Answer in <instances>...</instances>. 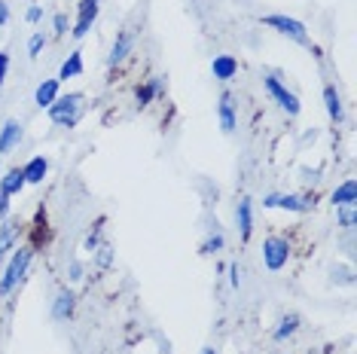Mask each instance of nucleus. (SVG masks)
Wrapping results in <instances>:
<instances>
[{"mask_svg": "<svg viewBox=\"0 0 357 354\" xmlns=\"http://www.w3.org/2000/svg\"><path fill=\"white\" fill-rule=\"evenodd\" d=\"M50 119H52V125H59V128H74L79 119H83L86 114V95L83 92H68V95H59L55 98V104L50 110Z\"/></svg>", "mask_w": 357, "mask_h": 354, "instance_id": "nucleus-2", "label": "nucleus"}, {"mask_svg": "<svg viewBox=\"0 0 357 354\" xmlns=\"http://www.w3.org/2000/svg\"><path fill=\"white\" fill-rule=\"evenodd\" d=\"M0 174H3V168H0Z\"/></svg>", "mask_w": 357, "mask_h": 354, "instance_id": "nucleus-37", "label": "nucleus"}, {"mask_svg": "<svg viewBox=\"0 0 357 354\" xmlns=\"http://www.w3.org/2000/svg\"><path fill=\"white\" fill-rule=\"evenodd\" d=\"M74 309H77V293L74 291H59L55 293V300H52V318L55 321H68L70 315H74Z\"/></svg>", "mask_w": 357, "mask_h": 354, "instance_id": "nucleus-17", "label": "nucleus"}, {"mask_svg": "<svg viewBox=\"0 0 357 354\" xmlns=\"http://www.w3.org/2000/svg\"><path fill=\"white\" fill-rule=\"evenodd\" d=\"M98 13H101L98 0H79V6H77V22L70 25V37H74V40H83L89 31H92L95 19H98Z\"/></svg>", "mask_w": 357, "mask_h": 354, "instance_id": "nucleus-7", "label": "nucleus"}, {"mask_svg": "<svg viewBox=\"0 0 357 354\" xmlns=\"http://www.w3.org/2000/svg\"><path fill=\"white\" fill-rule=\"evenodd\" d=\"M3 217H10V199L0 196V220H3Z\"/></svg>", "mask_w": 357, "mask_h": 354, "instance_id": "nucleus-35", "label": "nucleus"}, {"mask_svg": "<svg viewBox=\"0 0 357 354\" xmlns=\"http://www.w3.org/2000/svg\"><path fill=\"white\" fill-rule=\"evenodd\" d=\"M98 3H101V0H98Z\"/></svg>", "mask_w": 357, "mask_h": 354, "instance_id": "nucleus-38", "label": "nucleus"}, {"mask_svg": "<svg viewBox=\"0 0 357 354\" xmlns=\"http://www.w3.org/2000/svg\"><path fill=\"white\" fill-rule=\"evenodd\" d=\"M223 247H226V238H223V232L217 229V220H214V229H211L208 238L202 241V254H205V256H217Z\"/></svg>", "mask_w": 357, "mask_h": 354, "instance_id": "nucleus-23", "label": "nucleus"}, {"mask_svg": "<svg viewBox=\"0 0 357 354\" xmlns=\"http://www.w3.org/2000/svg\"><path fill=\"white\" fill-rule=\"evenodd\" d=\"M211 74L214 79H220V83H232L235 77H238V59L235 55H214V61H211Z\"/></svg>", "mask_w": 357, "mask_h": 354, "instance_id": "nucleus-13", "label": "nucleus"}, {"mask_svg": "<svg viewBox=\"0 0 357 354\" xmlns=\"http://www.w3.org/2000/svg\"><path fill=\"white\" fill-rule=\"evenodd\" d=\"M25 187H28V183H25V174H22V168H19V165L0 174V196L15 199V196H19V192L25 190Z\"/></svg>", "mask_w": 357, "mask_h": 354, "instance_id": "nucleus-15", "label": "nucleus"}, {"mask_svg": "<svg viewBox=\"0 0 357 354\" xmlns=\"http://www.w3.org/2000/svg\"><path fill=\"white\" fill-rule=\"evenodd\" d=\"M229 284L235 287V291L241 287V266L238 263H229Z\"/></svg>", "mask_w": 357, "mask_h": 354, "instance_id": "nucleus-32", "label": "nucleus"}, {"mask_svg": "<svg viewBox=\"0 0 357 354\" xmlns=\"http://www.w3.org/2000/svg\"><path fill=\"white\" fill-rule=\"evenodd\" d=\"M43 49H46V34L37 31V34H31V40H28V59H40Z\"/></svg>", "mask_w": 357, "mask_h": 354, "instance_id": "nucleus-26", "label": "nucleus"}, {"mask_svg": "<svg viewBox=\"0 0 357 354\" xmlns=\"http://www.w3.org/2000/svg\"><path fill=\"white\" fill-rule=\"evenodd\" d=\"M235 223H238L241 241H250V236H254V199H250V196L238 199V208H235Z\"/></svg>", "mask_w": 357, "mask_h": 354, "instance_id": "nucleus-11", "label": "nucleus"}, {"mask_svg": "<svg viewBox=\"0 0 357 354\" xmlns=\"http://www.w3.org/2000/svg\"><path fill=\"white\" fill-rule=\"evenodd\" d=\"M25 19H28V25H37L40 19H43V6H28V13H25Z\"/></svg>", "mask_w": 357, "mask_h": 354, "instance_id": "nucleus-33", "label": "nucleus"}, {"mask_svg": "<svg viewBox=\"0 0 357 354\" xmlns=\"http://www.w3.org/2000/svg\"><path fill=\"white\" fill-rule=\"evenodd\" d=\"M263 25L275 28L281 37H290V40H294V43H299V46H312V37H308V28H305L299 19H294V15H281V13L263 15Z\"/></svg>", "mask_w": 357, "mask_h": 354, "instance_id": "nucleus-4", "label": "nucleus"}, {"mask_svg": "<svg viewBox=\"0 0 357 354\" xmlns=\"http://www.w3.org/2000/svg\"><path fill=\"white\" fill-rule=\"evenodd\" d=\"M101 236H104V220H98L92 229H89V236H86V241H83V251H86V254H95V247L101 245Z\"/></svg>", "mask_w": 357, "mask_h": 354, "instance_id": "nucleus-24", "label": "nucleus"}, {"mask_svg": "<svg viewBox=\"0 0 357 354\" xmlns=\"http://www.w3.org/2000/svg\"><path fill=\"white\" fill-rule=\"evenodd\" d=\"M217 119H220V132L223 134H232L235 128H238V114H235L232 92H223L220 95V104H217Z\"/></svg>", "mask_w": 357, "mask_h": 354, "instance_id": "nucleus-12", "label": "nucleus"}, {"mask_svg": "<svg viewBox=\"0 0 357 354\" xmlns=\"http://www.w3.org/2000/svg\"><path fill=\"white\" fill-rule=\"evenodd\" d=\"M6 74H10V52L0 49V86L6 83Z\"/></svg>", "mask_w": 357, "mask_h": 354, "instance_id": "nucleus-31", "label": "nucleus"}, {"mask_svg": "<svg viewBox=\"0 0 357 354\" xmlns=\"http://www.w3.org/2000/svg\"><path fill=\"white\" fill-rule=\"evenodd\" d=\"M324 104H327V114L333 123H342L345 119V104H342V95L336 92V86H324Z\"/></svg>", "mask_w": 357, "mask_h": 354, "instance_id": "nucleus-19", "label": "nucleus"}, {"mask_svg": "<svg viewBox=\"0 0 357 354\" xmlns=\"http://www.w3.org/2000/svg\"><path fill=\"white\" fill-rule=\"evenodd\" d=\"M92 256H95V263H98V269H110L113 266V247L107 245V241H101Z\"/></svg>", "mask_w": 357, "mask_h": 354, "instance_id": "nucleus-25", "label": "nucleus"}, {"mask_svg": "<svg viewBox=\"0 0 357 354\" xmlns=\"http://www.w3.org/2000/svg\"><path fill=\"white\" fill-rule=\"evenodd\" d=\"M22 141H25V125L19 119H6L0 125V156H10L13 150H19Z\"/></svg>", "mask_w": 357, "mask_h": 354, "instance_id": "nucleus-10", "label": "nucleus"}, {"mask_svg": "<svg viewBox=\"0 0 357 354\" xmlns=\"http://www.w3.org/2000/svg\"><path fill=\"white\" fill-rule=\"evenodd\" d=\"M10 25V3L6 0H0V28Z\"/></svg>", "mask_w": 357, "mask_h": 354, "instance_id": "nucleus-34", "label": "nucleus"}, {"mask_svg": "<svg viewBox=\"0 0 357 354\" xmlns=\"http://www.w3.org/2000/svg\"><path fill=\"white\" fill-rule=\"evenodd\" d=\"M135 101H137V107H150V101H156V95H153V88L147 83H141L135 88Z\"/></svg>", "mask_w": 357, "mask_h": 354, "instance_id": "nucleus-27", "label": "nucleus"}, {"mask_svg": "<svg viewBox=\"0 0 357 354\" xmlns=\"http://www.w3.org/2000/svg\"><path fill=\"white\" fill-rule=\"evenodd\" d=\"M135 49V31H119L116 40H113L110 46V55H107V68H123V64L128 61V55H132Z\"/></svg>", "mask_w": 357, "mask_h": 354, "instance_id": "nucleus-9", "label": "nucleus"}, {"mask_svg": "<svg viewBox=\"0 0 357 354\" xmlns=\"http://www.w3.org/2000/svg\"><path fill=\"white\" fill-rule=\"evenodd\" d=\"M202 354H217L214 348H202Z\"/></svg>", "mask_w": 357, "mask_h": 354, "instance_id": "nucleus-36", "label": "nucleus"}, {"mask_svg": "<svg viewBox=\"0 0 357 354\" xmlns=\"http://www.w3.org/2000/svg\"><path fill=\"white\" fill-rule=\"evenodd\" d=\"M263 88H266V92H269V98H272L275 104H278V107H281V110H284V114H287L290 119L299 116V110H303V104H299L296 95L290 92V88L284 86V83H281V79L275 77V74H266V77H263Z\"/></svg>", "mask_w": 357, "mask_h": 354, "instance_id": "nucleus-5", "label": "nucleus"}, {"mask_svg": "<svg viewBox=\"0 0 357 354\" xmlns=\"http://www.w3.org/2000/svg\"><path fill=\"white\" fill-rule=\"evenodd\" d=\"M31 260H34V247H31V245H19L10 254L6 269H3V278H0V296H10L15 287L25 281L28 269H31Z\"/></svg>", "mask_w": 357, "mask_h": 354, "instance_id": "nucleus-1", "label": "nucleus"}, {"mask_svg": "<svg viewBox=\"0 0 357 354\" xmlns=\"http://www.w3.org/2000/svg\"><path fill=\"white\" fill-rule=\"evenodd\" d=\"M59 95H61V83H59V79H43V83L34 88V104L40 110H50Z\"/></svg>", "mask_w": 357, "mask_h": 354, "instance_id": "nucleus-16", "label": "nucleus"}, {"mask_svg": "<svg viewBox=\"0 0 357 354\" xmlns=\"http://www.w3.org/2000/svg\"><path fill=\"white\" fill-rule=\"evenodd\" d=\"M86 74V61H83V52L74 49L68 55V59L61 61V68H59V83H64V79H77V77H83Z\"/></svg>", "mask_w": 357, "mask_h": 354, "instance_id": "nucleus-18", "label": "nucleus"}, {"mask_svg": "<svg viewBox=\"0 0 357 354\" xmlns=\"http://www.w3.org/2000/svg\"><path fill=\"white\" fill-rule=\"evenodd\" d=\"M330 202H333V208L348 205V202H357V183H354V177H345V180L330 192Z\"/></svg>", "mask_w": 357, "mask_h": 354, "instance_id": "nucleus-21", "label": "nucleus"}, {"mask_svg": "<svg viewBox=\"0 0 357 354\" xmlns=\"http://www.w3.org/2000/svg\"><path fill=\"white\" fill-rule=\"evenodd\" d=\"M144 83H147V86L153 88V95H156V98H165V88H168V83H165V77L153 74V77H147V79H144Z\"/></svg>", "mask_w": 357, "mask_h": 354, "instance_id": "nucleus-28", "label": "nucleus"}, {"mask_svg": "<svg viewBox=\"0 0 357 354\" xmlns=\"http://www.w3.org/2000/svg\"><path fill=\"white\" fill-rule=\"evenodd\" d=\"M22 174H25V183L40 187V183L46 180V174H50V159L46 156H31L28 162L22 165Z\"/></svg>", "mask_w": 357, "mask_h": 354, "instance_id": "nucleus-14", "label": "nucleus"}, {"mask_svg": "<svg viewBox=\"0 0 357 354\" xmlns=\"http://www.w3.org/2000/svg\"><path fill=\"white\" fill-rule=\"evenodd\" d=\"M19 238H22V223L15 217H3L0 220V263L19 247Z\"/></svg>", "mask_w": 357, "mask_h": 354, "instance_id": "nucleus-8", "label": "nucleus"}, {"mask_svg": "<svg viewBox=\"0 0 357 354\" xmlns=\"http://www.w3.org/2000/svg\"><path fill=\"white\" fill-rule=\"evenodd\" d=\"M336 211V223L342 226L345 232H354L357 229V202H348V205H339L333 208Z\"/></svg>", "mask_w": 357, "mask_h": 354, "instance_id": "nucleus-22", "label": "nucleus"}, {"mask_svg": "<svg viewBox=\"0 0 357 354\" xmlns=\"http://www.w3.org/2000/svg\"><path fill=\"white\" fill-rule=\"evenodd\" d=\"M263 208H281V211L308 214L314 208V196H303V192H269V196H263Z\"/></svg>", "mask_w": 357, "mask_h": 354, "instance_id": "nucleus-6", "label": "nucleus"}, {"mask_svg": "<svg viewBox=\"0 0 357 354\" xmlns=\"http://www.w3.org/2000/svg\"><path fill=\"white\" fill-rule=\"evenodd\" d=\"M83 278H86L83 263H79V260H70V263H68V281H74V284H77V281H83Z\"/></svg>", "mask_w": 357, "mask_h": 354, "instance_id": "nucleus-30", "label": "nucleus"}, {"mask_svg": "<svg viewBox=\"0 0 357 354\" xmlns=\"http://www.w3.org/2000/svg\"><path fill=\"white\" fill-rule=\"evenodd\" d=\"M299 327H303V318H299L296 311H287V315H284V318L278 321V327L272 330V339H275V342H284V339H290V336H294Z\"/></svg>", "mask_w": 357, "mask_h": 354, "instance_id": "nucleus-20", "label": "nucleus"}, {"mask_svg": "<svg viewBox=\"0 0 357 354\" xmlns=\"http://www.w3.org/2000/svg\"><path fill=\"white\" fill-rule=\"evenodd\" d=\"M290 256H294V245H290L287 236H278V232H272V236L263 238V266L269 272L287 269Z\"/></svg>", "mask_w": 357, "mask_h": 354, "instance_id": "nucleus-3", "label": "nucleus"}, {"mask_svg": "<svg viewBox=\"0 0 357 354\" xmlns=\"http://www.w3.org/2000/svg\"><path fill=\"white\" fill-rule=\"evenodd\" d=\"M52 31H55V37H64L70 31V19L64 13H55V19H52Z\"/></svg>", "mask_w": 357, "mask_h": 354, "instance_id": "nucleus-29", "label": "nucleus"}]
</instances>
